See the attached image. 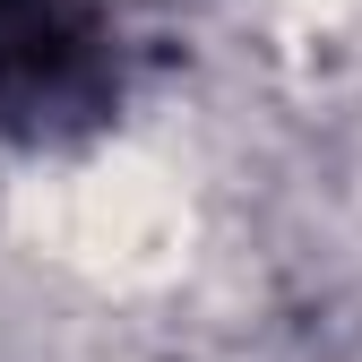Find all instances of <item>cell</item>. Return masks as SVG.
<instances>
[{"label":"cell","mask_w":362,"mask_h":362,"mask_svg":"<svg viewBox=\"0 0 362 362\" xmlns=\"http://www.w3.org/2000/svg\"><path fill=\"white\" fill-rule=\"evenodd\" d=\"M95 86V43L78 26H26L0 52V104L9 112H69Z\"/></svg>","instance_id":"cell-1"},{"label":"cell","mask_w":362,"mask_h":362,"mask_svg":"<svg viewBox=\"0 0 362 362\" xmlns=\"http://www.w3.org/2000/svg\"><path fill=\"white\" fill-rule=\"evenodd\" d=\"M0 9H9V0H0Z\"/></svg>","instance_id":"cell-2"}]
</instances>
